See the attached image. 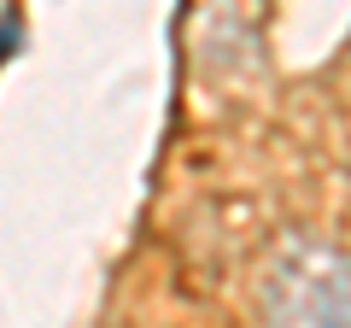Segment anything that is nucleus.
I'll return each mask as SVG.
<instances>
[{
    "mask_svg": "<svg viewBox=\"0 0 351 328\" xmlns=\"http://www.w3.org/2000/svg\"><path fill=\"white\" fill-rule=\"evenodd\" d=\"M263 328H351V258L293 235L258 288Z\"/></svg>",
    "mask_w": 351,
    "mask_h": 328,
    "instance_id": "nucleus-1",
    "label": "nucleus"
},
{
    "mask_svg": "<svg viewBox=\"0 0 351 328\" xmlns=\"http://www.w3.org/2000/svg\"><path fill=\"white\" fill-rule=\"evenodd\" d=\"M12 47H18V12H6L0 18V59H12Z\"/></svg>",
    "mask_w": 351,
    "mask_h": 328,
    "instance_id": "nucleus-2",
    "label": "nucleus"
}]
</instances>
